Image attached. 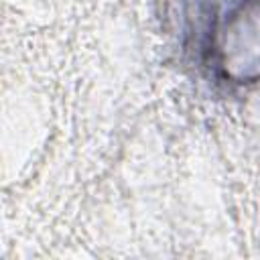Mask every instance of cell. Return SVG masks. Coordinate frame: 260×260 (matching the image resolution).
<instances>
[{
    "label": "cell",
    "instance_id": "6da1fadb",
    "mask_svg": "<svg viewBox=\"0 0 260 260\" xmlns=\"http://www.w3.org/2000/svg\"><path fill=\"white\" fill-rule=\"evenodd\" d=\"M183 49L215 85H260V0H195L185 14Z\"/></svg>",
    "mask_w": 260,
    "mask_h": 260
}]
</instances>
